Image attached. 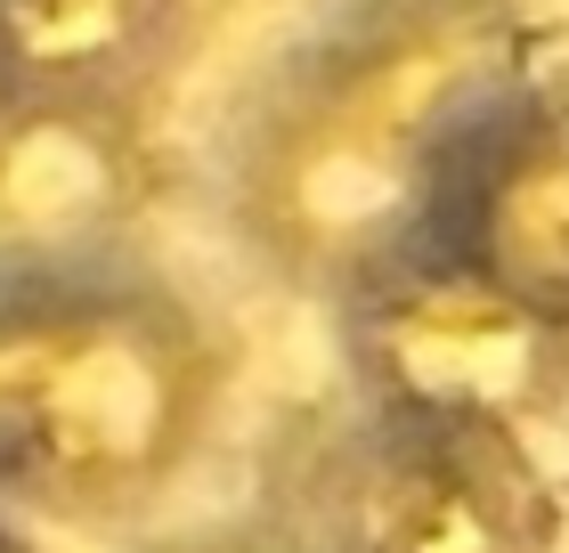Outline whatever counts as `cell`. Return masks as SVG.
Listing matches in <instances>:
<instances>
[{"label":"cell","instance_id":"1","mask_svg":"<svg viewBox=\"0 0 569 553\" xmlns=\"http://www.w3.org/2000/svg\"><path fill=\"white\" fill-rule=\"evenodd\" d=\"M537 82L529 0H318L228 122L220 204L244 260L342 309L439 245L480 139Z\"/></svg>","mask_w":569,"mask_h":553},{"label":"cell","instance_id":"2","mask_svg":"<svg viewBox=\"0 0 569 553\" xmlns=\"http://www.w3.org/2000/svg\"><path fill=\"white\" fill-rule=\"evenodd\" d=\"M237 334L154 260L0 269V513L131 530L212 456Z\"/></svg>","mask_w":569,"mask_h":553},{"label":"cell","instance_id":"3","mask_svg":"<svg viewBox=\"0 0 569 553\" xmlns=\"http://www.w3.org/2000/svg\"><path fill=\"white\" fill-rule=\"evenodd\" d=\"M333 334L367 424L537 440V424L569 399V326L448 253H416L350 294Z\"/></svg>","mask_w":569,"mask_h":553},{"label":"cell","instance_id":"4","mask_svg":"<svg viewBox=\"0 0 569 553\" xmlns=\"http://www.w3.org/2000/svg\"><path fill=\"white\" fill-rule=\"evenodd\" d=\"M569 505L537 440L358 424L326 496V553H561Z\"/></svg>","mask_w":569,"mask_h":553},{"label":"cell","instance_id":"5","mask_svg":"<svg viewBox=\"0 0 569 553\" xmlns=\"http://www.w3.org/2000/svg\"><path fill=\"white\" fill-rule=\"evenodd\" d=\"M154 179V115L0 98V269L131 260Z\"/></svg>","mask_w":569,"mask_h":553},{"label":"cell","instance_id":"6","mask_svg":"<svg viewBox=\"0 0 569 553\" xmlns=\"http://www.w3.org/2000/svg\"><path fill=\"white\" fill-rule=\"evenodd\" d=\"M431 253L569 326V73H546L480 139Z\"/></svg>","mask_w":569,"mask_h":553},{"label":"cell","instance_id":"7","mask_svg":"<svg viewBox=\"0 0 569 553\" xmlns=\"http://www.w3.org/2000/svg\"><path fill=\"white\" fill-rule=\"evenodd\" d=\"M196 33V0H0V98L154 115Z\"/></svg>","mask_w":569,"mask_h":553},{"label":"cell","instance_id":"8","mask_svg":"<svg viewBox=\"0 0 569 553\" xmlns=\"http://www.w3.org/2000/svg\"><path fill=\"white\" fill-rule=\"evenodd\" d=\"M131 553H309V545L277 521H188V530L139 537Z\"/></svg>","mask_w":569,"mask_h":553},{"label":"cell","instance_id":"9","mask_svg":"<svg viewBox=\"0 0 569 553\" xmlns=\"http://www.w3.org/2000/svg\"><path fill=\"white\" fill-rule=\"evenodd\" d=\"M0 553H41L33 537H24V521H17V513H0Z\"/></svg>","mask_w":569,"mask_h":553}]
</instances>
